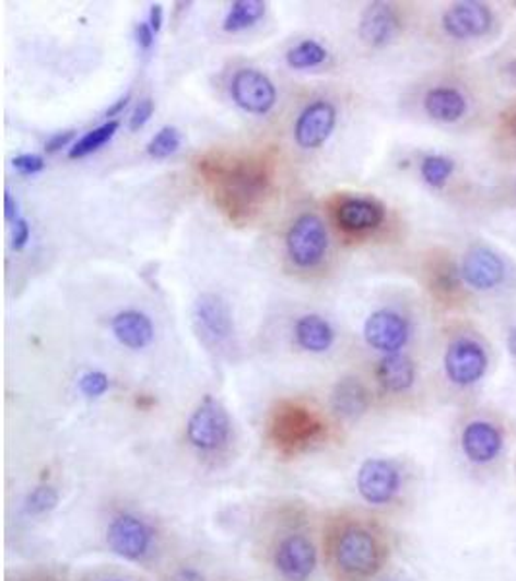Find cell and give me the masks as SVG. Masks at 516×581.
I'll use <instances>...</instances> for the list:
<instances>
[{"label":"cell","instance_id":"cell-11","mask_svg":"<svg viewBox=\"0 0 516 581\" xmlns=\"http://www.w3.org/2000/svg\"><path fill=\"white\" fill-rule=\"evenodd\" d=\"M231 92L236 105L254 115H266L267 111L273 109L277 102L275 85L271 84L266 74L251 68L236 72Z\"/></svg>","mask_w":516,"mask_h":581},{"label":"cell","instance_id":"cell-18","mask_svg":"<svg viewBox=\"0 0 516 581\" xmlns=\"http://www.w3.org/2000/svg\"><path fill=\"white\" fill-rule=\"evenodd\" d=\"M399 30V18L385 2H372L360 20V37L372 45L382 47L391 42Z\"/></svg>","mask_w":516,"mask_h":581},{"label":"cell","instance_id":"cell-9","mask_svg":"<svg viewBox=\"0 0 516 581\" xmlns=\"http://www.w3.org/2000/svg\"><path fill=\"white\" fill-rule=\"evenodd\" d=\"M327 231L324 221L314 213H306L294 221L286 235V251L291 260L301 268H314L324 260L327 251Z\"/></svg>","mask_w":516,"mask_h":581},{"label":"cell","instance_id":"cell-16","mask_svg":"<svg viewBox=\"0 0 516 581\" xmlns=\"http://www.w3.org/2000/svg\"><path fill=\"white\" fill-rule=\"evenodd\" d=\"M372 405V394L359 376H344L331 392V409L342 421H359Z\"/></svg>","mask_w":516,"mask_h":581},{"label":"cell","instance_id":"cell-20","mask_svg":"<svg viewBox=\"0 0 516 581\" xmlns=\"http://www.w3.org/2000/svg\"><path fill=\"white\" fill-rule=\"evenodd\" d=\"M337 220L347 231H367L379 228L385 220V211L379 204L366 198H349L339 206Z\"/></svg>","mask_w":516,"mask_h":581},{"label":"cell","instance_id":"cell-31","mask_svg":"<svg viewBox=\"0 0 516 581\" xmlns=\"http://www.w3.org/2000/svg\"><path fill=\"white\" fill-rule=\"evenodd\" d=\"M455 169V163L449 158H443V155H427L422 161V177L425 178L427 185L435 186V188H442L447 181H449L450 173Z\"/></svg>","mask_w":516,"mask_h":581},{"label":"cell","instance_id":"cell-30","mask_svg":"<svg viewBox=\"0 0 516 581\" xmlns=\"http://www.w3.org/2000/svg\"><path fill=\"white\" fill-rule=\"evenodd\" d=\"M180 142H183V136L178 132V128L163 127L148 143V153L155 160H165L180 148Z\"/></svg>","mask_w":516,"mask_h":581},{"label":"cell","instance_id":"cell-4","mask_svg":"<svg viewBox=\"0 0 516 581\" xmlns=\"http://www.w3.org/2000/svg\"><path fill=\"white\" fill-rule=\"evenodd\" d=\"M201 169L215 186L219 204L236 220L256 208L269 185L266 167L256 161H203Z\"/></svg>","mask_w":516,"mask_h":581},{"label":"cell","instance_id":"cell-10","mask_svg":"<svg viewBox=\"0 0 516 581\" xmlns=\"http://www.w3.org/2000/svg\"><path fill=\"white\" fill-rule=\"evenodd\" d=\"M488 355L472 339H457L445 353V374L455 386H474L485 376Z\"/></svg>","mask_w":516,"mask_h":581},{"label":"cell","instance_id":"cell-7","mask_svg":"<svg viewBox=\"0 0 516 581\" xmlns=\"http://www.w3.org/2000/svg\"><path fill=\"white\" fill-rule=\"evenodd\" d=\"M360 500L377 512L397 508L409 489V473L391 457H367L356 472Z\"/></svg>","mask_w":516,"mask_h":581},{"label":"cell","instance_id":"cell-26","mask_svg":"<svg viewBox=\"0 0 516 581\" xmlns=\"http://www.w3.org/2000/svg\"><path fill=\"white\" fill-rule=\"evenodd\" d=\"M59 504V489L50 483H39L25 497L24 514L30 518H43V515H49L52 510H57Z\"/></svg>","mask_w":516,"mask_h":581},{"label":"cell","instance_id":"cell-1","mask_svg":"<svg viewBox=\"0 0 516 581\" xmlns=\"http://www.w3.org/2000/svg\"><path fill=\"white\" fill-rule=\"evenodd\" d=\"M321 523L298 500H279L259 514L254 553L273 581H316L321 565Z\"/></svg>","mask_w":516,"mask_h":581},{"label":"cell","instance_id":"cell-3","mask_svg":"<svg viewBox=\"0 0 516 581\" xmlns=\"http://www.w3.org/2000/svg\"><path fill=\"white\" fill-rule=\"evenodd\" d=\"M103 543L125 565L159 573L173 558L167 527L140 506L108 504L103 515Z\"/></svg>","mask_w":516,"mask_h":581},{"label":"cell","instance_id":"cell-14","mask_svg":"<svg viewBox=\"0 0 516 581\" xmlns=\"http://www.w3.org/2000/svg\"><path fill=\"white\" fill-rule=\"evenodd\" d=\"M493 24L492 10L482 2L467 0L450 7L443 14V27L450 37L457 39H468V37H480L488 34Z\"/></svg>","mask_w":516,"mask_h":581},{"label":"cell","instance_id":"cell-42","mask_svg":"<svg viewBox=\"0 0 516 581\" xmlns=\"http://www.w3.org/2000/svg\"><path fill=\"white\" fill-rule=\"evenodd\" d=\"M507 347L508 351H511V355L516 357V328H513L511 332H508Z\"/></svg>","mask_w":516,"mask_h":581},{"label":"cell","instance_id":"cell-32","mask_svg":"<svg viewBox=\"0 0 516 581\" xmlns=\"http://www.w3.org/2000/svg\"><path fill=\"white\" fill-rule=\"evenodd\" d=\"M7 581H70L67 573L62 572L60 568H52V566H35L24 572H16L10 576Z\"/></svg>","mask_w":516,"mask_h":581},{"label":"cell","instance_id":"cell-34","mask_svg":"<svg viewBox=\"0 0 516 581\" xmlns=\"http://www.w3.org/2000/svg\"><path fill=\"white\" fill-rule=\"evenodd\" d=\"M12 165H14L17 173H22V175H37V173L45 167V161H43L42 155L24 153V155H17V158H14Z\"/></svg>","mask_w":516,"mask_h":581},{"label":"cell","instance_id":"cell-19","mask_svg":"<svg viewBox=\"0 0 516 581\" xmlns=\"http://www.w3.org/2000/svg\"><path fill=\"white\" fill-rule=\"evenodd\" d=\"M375 380L387 394H404L417 382V367L407 355H385L375 367Z\"/></svg>","mask_w":516,"mask_h":581},{"label":"cell","instance_id":"cell-38","mask_svg":"<svg viewBox=\"0 0 516 581\" xmlns=\"http://www.w3.org/2000/svg\"><path fill=\"white\" fill-rule=\"evenodd\" d=\"M72 140H74V130L59 132V135H55L50 140H47V143H45V150L49 153L59 152L60 148H64V146H68Z\"/></svg>","mask_w":516,"mask_h":581},{"label":"cell","instance_id":"cell-24","mask_svg":"<svg viewBox=\"0 0 516 581\" xmlns=\"http://www.w3.org/2000/svg\"><path fill=\"white\" fill-rule=\"evenodd\" d=\"M157 578L159 581H213L208 566L190 556H173L167 566L157 573Z\"/></svg>","mask_w":516,"mask_h":581},{"label":"cell","instance_id":"cell-29","mask_svg":"<svg viewBox=\"0 0 516 581\" xmlns=\"http://www.w3.org/2000/svg\"><path fill=\"white\" fill-rule=\"evenodd\" d=\"M327 59V51L316 42H302L286 55V62L292 68H309L321 65Z\"/></svg>","mask_w":516,"mask_h":581},{"label":"cell","instance_id":"cell-21","mask_svg":"<svg viewBox=\"0 0 516 581\" xmlns=\"http://www.w3.org/2000/svg\"><path fill=\"white\" fill-rule=\"evenodd\" d=\"M113 334L128 349H143L150 346L155 329L150 318L138 311H125L113 318Z\"/></svg>","mask_w":516,"mask_h":581},{"label":"cell","instance_id":"cell-33","mask_svg":"<svg viewBox=\"0 0 516 581\" xmlns=\"http://www.w3.org/2000/svg\"><path fill=\"white\" fill-rule=\"evenodd\" d=\"M78 387L85 397H101L108 390V376L101 371L85 372L78 382Z\"/></svg>","mask_w":516,"mask_h":581},{"label":"cell","instance_id":"cell-15","mask_svg":"<svg viewBox=\"0 0 516 581\" xmlns=\"http://www.w3.org/2000/svg\"><path fill=\"white\" fill-rule=\"evenodd\" d=\"M337 120V111L329 102H316L302 111L294 127V138L302 148H319L331 136Z\"/></svg>","mask_w":516,"mask_h":581},{"label":"cell","instance_id":"cell-23","mask_svg":"<svg viewBox=\"0 0 516 581\" xmlns=\"http://www.w3.org/2000/svg\"><path fill=\"white\" fill-rule=\"evenodd\" d=\"M294 336L302 349L312 351V353H324L329 347L333 346L335 332L329 322L324 321L317 314H308L302 316L301 321L296 322L294 328Z\"/></svg>","mask_w":516,"mask_h":581},{"label":"cell","instance_id":"cell-6","mask_svg":"<svg viewBox=\"0 0 516 581\" xmlns=\"http://www.w3.org/2000/svg\"><path fill=\"white\" fill-rule=\"evenodd\" d=\"M267 437L279 454L292 457L324 442L327 439V422L308 405L283 402L271 414Z\"/></svg>","mask_w":516,"mask_h":581},{"label":"cell","instance_id":"cell-37","mask_svg":"<svg viewBox=\"0 0 516 581\" xmlns=\"http://www.w3.org/2000/svg\"><path fill=\"white\" fill-rule=\"evenodd\" d=\"M136 42L142 49H151V45L155 42V32L151 30L150 22H140L136 27Z\"/></svg>","mask_w":516,"mask_h":581},{"label":"cell","instance_id":"cell-25","mask_svg":"<svg viewBox=\"0 0 516 581\" xmlns=\"http://www.w3.org/2000/svg\"><path fill=\"white\" fill-rule=\"evenodd\" d=\"M263 14H266V2H261V0H236L231 4L223 27H225V32H241V30L254 26L259 18H263Z\"/></svg>","mask_w":516,"mask_h":581},{"label":"cell","instance_id":"cell-27","mask_svg":"<svg viewBox=\"0 0 516 581\" xmlns=\"http://www.w3.org/2000/svg\"><path fill=\"white\" fill-rule=\"evenodd\" d=\"M118 123L117 120H108L105 125H101L99 128H95L92 132H87L84 138H80L74 143V148L70 150V160H80L85 158L90 153L97 152L99 148H103L105 143L110 142V138L117 135Z\"/></svg>","mask_w":516,"mask_h":581},{"label":"cell","instance_id":"cell-41","mask_svg":"<svg viewBox=\"0 0 516 581\" xmlns=\"http://www.w3.org/2000/svg\"><path fill=\"white\" fill-rule=\"evenodd\" d=\"M128 102H130V93L125 95V97H120V100H118V102L107 111V117H115V115H118L120 111L125 109L126 105H128Z\"/></svg>","mask_w":516,"mask_h":581},{"label":"cell","instance_id":"cell-22","mask_svg":"<svg viewBox=\"0 0 516 581\" xmlns=\"http://www.w3.org/2000/svg\"><path fill=\"white\" fill-rule=\"evenodd\" d=\"M424 107L435 120L455 123L467 113V100L455 88H435L425 95Z\"/></svg>","mask_w":516,"mask_h":581},{"label":"cell","instance_id":"cell-13","mask_svg":"<svg viewBox=\"0 0 516 581\" xmlns=\"http://www.w3.org/2000/svg\"><path fill=\"white\" fill-rule=\"evenodd\" d=\"M364 337L374 349L387 355L399 353L409 341V324L397 312L377 311L367 318Z\"/></svg>","mask_w":516,"mask_h":581},{"label":"cell","instance_id":"cell-35","mask_svg":"<svg viewBox=\"0 0 516 581\" xmlns=\"http://www.w3.org/2000/svg\"><path fill=\"white\" fill-rule=\"evenodd\" d=\"M153 111H155V103L150 97H145V100L138 103L136 109H133L132 117H130V130H140V128L145 127L151 115H153Z\"/></svg>","mask_w":516,"mask_h":581},{"label":"cell","instance_id":"cell-17","mask_svg":"<svg viewBox=\"0 0 516 581\" xmlns=\"http://www.w3.org/2000/svg\"><path fill=\"white\" fill-rule=\"evenodd\" d=\"M505 276V268L500 256L490 248H472L462 264V278L468 286L474 287L478 291H490L501 283Z\"/></svg>","mask_w":516,"mask_h":581},{"label":"cell","instance_id":"cell-2","mask_svg":"<svg viewBox=\"0 0 516 581\" xmlns=\"http://www.w3.org/2000/svg\"><path fill=\"white\" fill-rule=\"evenodd\" d=\"M392 537L379 518L337 510L321 523V565L331 581H377L391 565Z\"/></svg>","mask_w":516,"mask_h":581},{"label":"cell","instance_id":"cell-28","mask_svg":"<svg viewBox=\"0 0 516 581\" xmlns=\"http://www.w3.org/2000/svg\"><path fill=\"white\" fill-rule=\"evenodd\" d=\"M75 581H150L148 576L128 566H99L80 573Z\"/></svg>","mask_w":516,"mask_h":581},{"label":"cell","instance_id":"cell-36","mask_svg":"<svg viewBox=\"0 0 516 581\" xmlns=\"http://www.w3.org/2000/svg\"><path fill=\"white\" fill-rule=\"evenodd\" d=\"M30 235H32V229H30V223L24 220V218H17L14 221V229H12V246L16 251H22L27 241H30Z\"/></svg>","mask_w":516,"mask_h":581},{"label":"cell","instance_id":"cell-39","mask_svg":"<svg viewBox=\"0 0 516 581\" xmlns=\"http://www.w3.org/2000/svg\"><path fill=\"white\" fill-rule=\"evenodd\" d=\"M150 26L155 34H157L161 26H163V7H161V4H153V7H151Z\"/></svg>","mask_w":516,"mask_h":581},{"label":"cell","instance_id":"cell-5","mask_svg":"<svg viewBox=\"0 0 516 581\" xmlns=\"http://www.w3.org/2000/svg\"><path fill=\"white\" fill-rule=\"evenodd\" d=\"M186 442L194 454L209 467L225 464L233 452L234 425L225 405L206 396L186 421Z\"/></svg>","mask_w":516,"mask_h":581},{"label":"cell","instance_id":"cell-8","mask_svg":"<svg viewBox=\"0 0 516 581\" xmlns=\"http://www.w3.org/2000/svg\"><path fill=\"white\" fill-rule=\"evenodd\" d=\"M460 454L476 472H492L505 454V432L497 422L472 419L460 430Z\"/></svg>","mask_w":516,"mask_h":581},{"label":"cell","instance_id":"cell-12","mask_svg":"<svg viewBox=\"0 0 516 581\" xmlns=\"http://www.w3.org/2000/svg\"><path fill=\"white\" fill-rule=\"evenodd\" d=\"M194 318L201 336L215 346H221L233 337V314L228 304L215 293H203L198 297V301L194 304Z\"/></svg>","mask_w":516,"mask_h":581},{"label":"cell","instance_id":"cell-40","mask_svg":"<svg viewBox=\"0 0 516 581\" xmlns=\"http://www.w3.org/2000/svg\"><path fill=\"white\" fill-rule=\"evenodd\" d=\"M4 216H7L9 221L17 220V204L14 202V198L10 196V193L4 196Z\"/></svg>","mask_w":516,"mask_h":581}]
</instances>
